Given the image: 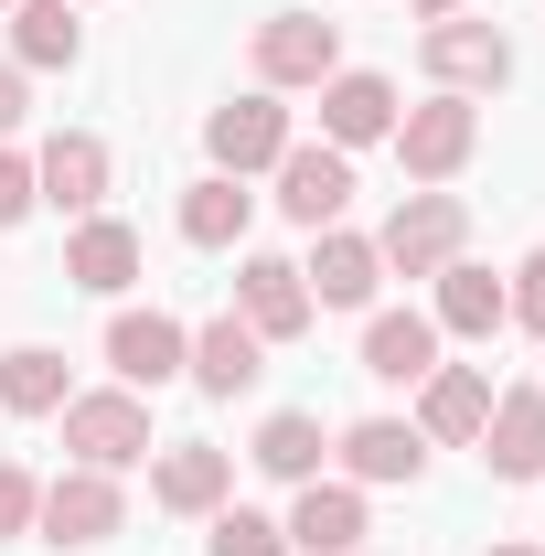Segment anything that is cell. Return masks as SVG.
<instances>
[{
  "instance_id": "6da1fadb",
  "label": "cell",
  "mask_w": 545,
  "mask_h": 556,
  "mask_svg": "<svg viewBox=\"0 0 545 556\" xmlns=\"http://www.w3.org/2000/svg\"><path fill=\"white\" fill-rule=\"evenodd\" d=\"M65 450L86 460V471H129V460H150V407H139V386H107V396H65Z\"/></svg>"
},
{
  "instance_id": "7a4b0ae2",
  "label": "cell",
  "mask_w": 545,
  "mask_h": 556,
  "mask_svg": "<svg viewBox=\"0 0 545 556\" xmlns=\"http://www.w3.org/2000/svg\"><path fill=\"white\" fill-rule=\"evenodd\" d=\"M417 65L439 75V97H492V86L514 75V43H503L492 22H471V11H449V22L417 33Z\"/></svg>"
},
{
  "instance_id": "3957f363",
  "label": "cell",
  "mask_w": 545,
  "mask_h": 556,
  "mask_svg": "<svg viewBox=\"0 0 545 556\" xmlns=\"http://www.w3.org/2000/svg\"><path fill=\"white\" fill-rule=\"evenodd\" d=\"M460 236H471V214H460V193H407V204L385 214L375 257H385L396 278H439L449 257H460Z\"/></svg>"
},
{
  "instance_id": "277c9868",
  "label": "cell",
  "mask_w": 545,
  "mask_h": 556,
  "mask_svg": "<svg viewBox=\"0 0 545 556\" xmlns=\"http://www.w3.org/2000/svg\"><path fill=\"white\" fill-rule=\"evenodd\" d=\"M332 75H342V22H321V11L257 22V86H332Z\"/></svg>"
},
{
  "instance_id": "5b68a950",
  "label": "cell",
  "mask_w": 545,
  "mask_h": 556,
  "mask_svg": "<svg viewBox=\"0 0 545 556\" xmlns=\"http://www.w3.org/2000/svg\"><path fill=\"white\" fill-rule=\"evenodd\" d=\"M33 525H43V546H107L118 525H129V503H118V482L107 471H54L43 482V503H33Z\"/></svg>"
},
{
  "instance_id": "8992f818",
  "label": "cell",
  "mask_w": 545,
  "mask_h": 556,
  "mask_svg": "<svg viewBox=\"0 0 545 556\" xmlns=\"http://www.w3.org/2000/svg\"><path fill=\"white\" fill-rule=\"evenodd\" d=\"M204 150H214V172H278V150H289V108H278V86H257V97H225L204 118Z\"/></svg>"
},
{
  "instance_id": "52a82bcc",
  "label": "cell",
  "mask_w": 545,
  "mask_h": 556,
  "mask_svg": "<svg viewBox=\"0 0 545 556\" xmlns=\"http://www.w3.org/2000/svg\"><path fill=\"white\" fill-rule=\"evenodd\" d=\"M471 150H481V108H471V97H428V108L396 118V161H407V182H449Z\"/></svg>"
},
{
  "instance_id": "ba28073f",
  "label": "cell",
  "mask_w": 545,
  "mask_h": 556,
  "mask_svg": "<svg viewBox=\"0 0 545 556\" xmlns=\"http://www.w3.org/2000/svg\"><path fill=\"white\" fill-rule=\"evenodd\" d=\"M342 204H353V150H332V139H321V150L289 139V150H278V214L321 236V225H342Z\"/></svg>"
},
{
  "instance_id": "9c48e42d",
  "label": "cell",
  "mask_w": 545,
  "mask_h": 556,
  "mask_svg": "<svg viewBox=\"0 0 545 556\" xmlns=\"http://www.w3.org/2000/svg\"><path fill=\"white\" fill-rule=\"evenodd\" d=\"M310 311H321V300H310V278L289 268V257H246V268H236V321H246L257 343H300Z\"/></svg>"
},
{
  "instance_id": "30bf717a",
  "label": "cell",
  "mask_w": 545,
  "mask_h": 556,
  "mask_svg": "<svg viewBox=\"0 0 545 556\" xmlns=\"http://www.w3.org/2000/svg\"><path fill=\"white\" fill-rule=\"evenodd\" d=\"M107 364H118V386H172L193 364V332L172 311H118L107 321Z\"/></svg>"
},
{
  "instance_id": "8fae6325",
  "label": "cell",
  "mask_w": 545,
  "mask_h": 556,
  "mask_svg": "<svg viewBox=\"0 0 545 556\" xmlns=\"http://www.w3.org/2000/svg\"><path fill=\"white\" fill-rule=\"evenodd\" d=\"M225 492H236V450H214V439H172L161 471H150L161 514H225Z\"/></svg>"
},
{
  "instance_id": "7c38bea8",
  "label": "cell",
  "mask_w": 545,
  "mask_h": 556,
  "mask_svg": "<svg viewBox=\"0 0 545 556\" xmlns=\"http://www.w3.org/2000/svg\"><path fill=\"white\" fill-rule=\"evenodd\" d=\"M310 300H321V311H364V300H375V289H385V257H375V236H353V225H321V236H310Z\"/></svg>"
},
{
  "instance_id": "4fadbf2b",
  "label": "cell",
  "mask_w": 545,
  "mask_h": 556,
  "mask_svg": "<svg viewBox=\"0 0 545 556\" xmlns=\"http://www.w3.org/2000/svg\"><path fill=\"white\" fill-rule=\"evenodd\" d=\"M481 460H492L503 482H545V386L492 396V417H481Z\"/></svg>"
},
{
  "instance_id": "5bb4252c",
  "label": "cell",
  "mask_w": 545,
  "mask_h": 556,
  "mask_svg": "<svg viewBox=\"0 0 545 556\" xmlns=\"http://www.w3.org/2000/svg\"><path fill=\"white\" fill-rule=\"evenodd\" d=\"M33 193H43L54 214H97V204H107V139L54 129V139H43V161H33Z\"/></svg>"
},
{
  "instance_id": "9a60e30c",
  "label": "cell",
  "mask_w": 545,
  "mask_h": 556,
  "mask_svg": "<svg viewBox=\"0 0 545 556\" xmlns=\"http://www.w3.org/2000/svg\"><path fill=\"white\" fill-rule=\"evenodd\" d=\"M364 375L375 386H428L439 375V321L428 311H375L364 321Z\"/></svg>"
},
{
  "instance_id": "2e32d148",
  "label": "cell",
  "mask_w": 545,
  "mask_h": 556,
  "mask_svg": "<svg viewBox=\"0 0 545 556\" xmlns=\"http://www.w3.org/2000/svg\"><path fill=\"white\" fill-rule=\"evenodd\" d=\"M300 556H353L364 546V492L353 482H300V503H289V525H278Z\"/></svg>"
},
{
  "instance_id": "e0dca14e",
  "label": "cell",
  "mask_w": 545,
  "mask_h": 556,
  "mask_svg": "<svg viewBox=\"0 0 545 556\" xmlns=\"http://www.w3.org/2000/svg\"><path fill=\"white\" fill-rule=\"evenodd\" d=\"M428 321H439V332H460V343H492V332L514 321V289H503L492 268H471V257H449V268H439V311H428Z\"/></svg>"
},
{
  "instance_id": "ac0fdd59",
  "label": "cell",
  "mask_w": 545,
  "mask_h": 556,
  "mask_svg": "<svg viewBox=\"0 0 545 556\" xmlns=\"http://www.w3.org/2000/svg\"><path fill=\"white\" fill-rule=\"evenodd\" d=\"M492 417V364H439L417 386V439H481Z\"/></svg>"
},
{
  "instance_id": "d6986e66",
  "label": "cell",
  "mask_w": 545,
  "mask_h": 556,
  "mask_svg": "<svg viewBox=\"0 0 545 556\" xmlns=\"http://www.w3.org/2000/svg\"><path fill=\"white\" fill-rule=\"evenodd\" d=\"M321 129H332V150H364V139H396V86L364 65H342L332 86H321Z\"/></svg>"
},
{
  "instance_id": "ffe728a7",
  "label": "cell",
  "mask_w": 545,
  "mask_h": 556,
  "mask_svg": "<svg viewBox=\"0 0 545 556\" xmlns=\"http://www.w3.org/2000/svg\"><path fill=\"white\" fill-rule=\"evenodd\" d=\"M182 375H193L204 396H246V386L268 375V343H257V332L225 311V321H204V332H193V364H182Z\"/></svg>"
},
{
  "instance_id": "44dd1931",
  "label": "cell",
  "mask_w": 545,
  "mask_h": 556,
  "mask_svg": "<svg viewBox=\"0 0 545 556\" xmlns=\"http://www.w3.org/2000/svg\"><path fill=\"white\" fill-rule=\"evenodd\" d=\"M65 278H75V289H97V300H118V289L139 278V236L118 225V214H86L75 247H65Z\"/></svg>"
},
{
  "instance_id": "7402d4cb",
  "label": "cell",
  "mask_w": 545,
  "mask_h": 556,
  "mask_svg": "<svg viewBox=\"0 0 545 556\" xmlns=\"http://www.w3.org/2000/svg\"><path fill=\"white\" fill-rule=\"evenodd\" d=\"M417 460H428V439L407 417H353L342 428V471L353 482H417Z\"/></svg>"
},
{
  "instance_id": "603a6c76",
  "label": "cell",
  "mask_w": 545,
  "mask_h": 556,
  "mask_svg": "<svg viewBox=\"0 0 545 556\" xmlns=\"http://www.w3.org/2000/svg\"><path fill=\"white\" fill-rule=\"evenodd\" d=\"M246 214H257V193H246L236 172H204V182L182 193V236H193V247H236Z\"/></svg>"
},
{
  "instance_id": "cb8c5ba5",
  "label": "cell",
  "mask_w": 545,
  "mask_h": 556,
  "mask_svg": "<svg viewBox=\"0 0 545 556\" xmlns=\"http://www.w3.org/2000/svg\"><path fill=\"white\" fill-rule=\"evenodd\" d=\"M0 407H11V417H54V407H65V353L11 343V353H0Z\"/></svg>"
},
{
  "instance_id": "d4e9b609",
  "label": "cell",
  "mask_w": 545,
  "mask_h": 556,
  "mask_svg": "<svg viewBox=\"0 0 545 556\" xmlns=\"http://www.w3.org/2000/svg\"><path fill=\"white\" fill-rule=\"evenodd\" d=\"M268 482H321V417H300V407H278L268 428H257V450H246Z\"/></svg>"
},
{
  "instance_id": "484cf974",
  "label": "cell",
  "mask_w": 545,
  "mask_h": 556,
  "mask_svg": "<svg viewBox=\"0 0 545 556\" xmlns=\"http://www.w3.org/2000/svg\"><path fill=\"white\" fill-rule=\"evenodd\" d=\"M11 43H22V65H75L86 54V22L65 0H11Z\"/></svg>"
},
{
  "instance_id": "4316f807",
  "label": "cell",
  "mask_w": 545,
  "mask_h": 556,
  "mask_svg": "<svg viewBox=\"0 0 545 556\" xmlns=\"http://www.w3.org/2000/svg\"><path fill=\"white\" fill-rule=\"evenodd\" d=\"M204 556H289V535H278L268 514H214Z\"/></svg>"
},
{
  "instance_id": "83f0119b",
  "label": "cell",
  "mask_w": 545,
  "mask_h": 556,
  "mask_svg": "<svg viewBox=\"0 0 545 556\" xmlns=\"http://www.w3.org/2000/svg\"><path fill=\"white\" fill-rule=\"evenodd\" d=\"M33 503H43V482L22 460H0V535H33Z\"/></svg>"
},
{
  "instance_id": "f1b7e54d",
  "label": "cell",
  "mask_w": 545,
  "mask_h": 556,
  "mask_svg": "<svg viewBox=\"0 0 545 556\" xmlns=\"http://www.w3.org/2000/svg\"><path fill=\"white\" fill-rule=\"evenodd\" d=\"M33 204H43V193H33V161H22V150H0V236H11Z\"/></svg>"
},
{
  "instance_id": "f546056e",
  "label": "cell",
  "mask_w": 545,
  "mask_h": 556,
  "mask_svg": "<svg viewBox=\"0 0 545 556\" xmlns=\"http://www.w3.org/2000/svg\"><path fill=\"white\" fill-rule=\"evenodd\" d=\"M514 321H524V332H545V247L514 268Z\"/></svg>"
},
{
  "instance_id": "4dcf8cb0",
  "label": "cell",
  "mask_w": 545,
  "mask_h": 556,
  "mask_svg": "<svg viewBox=\"0 0 545 556\" xmlns=\"http://www.w3.org/2000/svg\"><path fill=\"white\" fill-rule=\"evenodd\" d=\"M22 129V65H0V139Z\"/></svg>"
},
{
  "instance_id": "1f68e13d",
  "label": "cell",
  "mask_w": 545,
  "mask_h": 556,
  "mask_svg": "<svg viewBox=\"0 0 545 556\" xmlns=\"http://www.w3.org/2000/svg\"><path fill=\"white\" fill-rule=\"evenodd\" d=\"M407 11H417V22H449V11H460V0H407Z\"/></svg>"
},
{
  "instance_id": "d6a6232c",
  "label": "cell",
  "mask_w": 545,
  "mask_h": 556,
  "mask_svg": "<svg viewBox=\"0 0 545 556\" xmlns=\"http://www.w3.org/2000/svg\"><path fill=\"white\" fill-rule=\"evenodd\" d=\"M492 556H535V546H492Z\"/></svg>"
},
{
  "instance_id": "836d02e7",
  "label": "cell",
  "mask_w": 545,
  "mask_h": 556,
  "mask_svg": "<svg viewBox=\"0 0 545 556\" xmlns=\"http://www.w3.org/2000/svg\"><path fill=\"white\" fill-rule=\"evenodd\" d=\"M0 11H11V0H0Z\"/></svg>"
}]
</instances>
